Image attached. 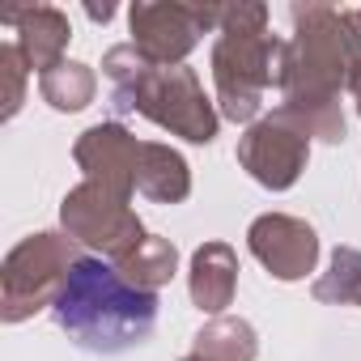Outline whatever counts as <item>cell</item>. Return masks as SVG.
Returning <instances> with one entry per match:
<instances>
[{
    "mask_svg": "<svg viewBox=\"0 0 361 361\" xmlns=\"http://www.w3.org/2000/svg\"><path fill=\"white\" fill-rule=\"evenodd\" d=\"M56 327L85 353H128L153 336L157 298L115 272V264L98 255L73 259L60 293L51 302Z\"/></svg>",
    "mask_w": 361,
    "mask_h": 361,
    "instance_id": "1",
    "label": "cell"
}]
</instances>
